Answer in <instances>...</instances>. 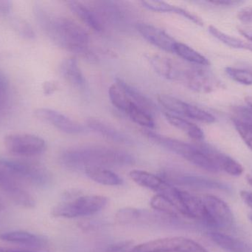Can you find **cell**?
<instances>
[{
    "instance_id": "obj_2",
    "label": "cell",
    "mask_w": 252,
    "mask_h": 252,
    "mask_svg": "<svg viewBox=\"0 0 252 252\" xmlns=\"http://www.w3.org/2000/svg\"><path fill=\"white\" fill-rule=\"evenodd\" d=\"M59 161L71 170H85L89 167H124L134 163L130 154L113 148L100 146H80L63 151Z\"/></svg>"
},
{
    "instance_id": "obj_20",
    "label": "cell",
    "mask_w": 252,
    "mask_h": 252,
    "mask_svg": "<svg viewBox=\"0 0 252 252\" xmlns=\"http://www.w3.org/2000/svg\"><path fill=\"white\" fill-rule=\"evenodd\" d=\"M209 150L220 171L225 172L228 175L235 177L241 176L244 173L243 166L232 157L220 152L211 146H209Z\"/></svg>"
},
{
    "instance_id": "obj_34",
    "label": "cell",
    "mask_w": 252,
    "mask_h": 252,
    "mask_svg": "<svg viewBox=\"0 0 252 252\" xmlns=\"http://www.w3.org/2000/svg\"><path fill=\"white\" fill-rule=\"evenodd\" d=\"M234 126L246 144L252 151V124L239 119H232Z\"/></svg>"
},
{
    "instance_id": "obj_17",
    "label": "cell",
    "mask_w": 252,
    "mask_h": 252,
    "mask_svg": "<svg viewBox=\"0 0 252 252\" xmlns=\"http://www.w3.org/2000/svg\"><path fill=\"white\" fill-rule=\"evenodd\" d=\"M86 123L89 129L109 140L117 143L125 144L132 143L131 139L128 136L97 118H89Z\"/></svg>"
},
{
    "instance_id": "obj_1",
    "label": "cell",
    "mask_w": 252,
    "mask_h": 252,
    "mask_svg": "<svg viewBox=\"0 0 252 252\" xmlns=\"http://www.w3.org/2000/svg\"><path fill=\"white\" fill-rule=\"evenodd\" d=\"M33 14L38 26L55 44L89 60L95 59L89 49L88 34L81 25L39 4L33 6Z\"/></svg>"
},
{
    "instance_id": "obj_8",
    "label": "cell",
    "mask_w": 252,
    "mask_h": 252,
    "mask_svg": "<svg viewBox=\"0 0 252 252\" xmlns=\"http://www.w3.org/2000/svg\"><path fill=\"white\" fill-rule=\"evenodd\" d=\"M132 252H209L192 240L182 237L161 238L136 246Z\"/></svg>"
},
{
    "instance_id": "obj_23",
    "label": "cell",
    "mask_w": 252,
    "mask_h": 252,
    "mask_svg": "<svg viewBox=\"0 0 252 252\" xmlns=\"http://www.w3.org/2000/svg\"><path fill=\"white\" fill-rule=\"evenodd\" d=\"M167 121L176 128L186 133L189 138L197 141L202 142L204 139V133L198 126L195 125L193 123L170 112H166L164 113Z\"/></svg>"
},
{
    "instance_id": "obj_11",
    "label": "cell",
    "mask_w": 252,
    "mask_h": 252,
    "mask_svg": "<svg viewBox=\"0 0 252 252\" xmlns=\"http://www.w3.org/2000/svg\"><path fill=\"white\" fill-rule=\"evenodd\" d=\"M207 212L206 225L213 228L227 229L234 224V215L230 207L223 200L214 195H204L202 198Z\"/></svg>"
},
{
    "instance_id": "obj_28",
    "label": "cell",
    "mask_w": 252,
    "mask_h": 252,
    "mask_svg": "<svg viewBox=\"0 0 252 252\" xmlns=\"http://www.w3.org/2000/svg\"><path fill=\"white\" fill-rule=\"evenodd\" d=\"M209 32L213 35L215 38L221 41L223 44L232 48L240 49V50H249L252 52V44L247 41L241 40V38L232 36L216 28L213 25H210L208 28Z\"/></svg>"
},
{
    "instance_id": "obj_5",
    "label": "cell",
    "mask_w": 252,
    "mask_h": 252,
    "mask_svg": "<svg viewBox=\"0 0 252 252\" xmlns=\"http://www.w3.org/2000/svg\"><path fill=\"white\" fill-rule=\"evenodd\" d=\"M0 165L16 179H22L38 187H48L53 181L50 172L35 163L0 157Z\"/></svg>"
},
{
    "instance_id": "obj_47",
    "label": "cell",
    "mask_w": 252,
    "mask_h": 252,
    "mask_svg": "<svg viewBox=\"0 0 252 252\" xmlns=\"http://www.w3.org/2000/svg\"><path fill=\"white\" fill-rule=\"evenodd\" d=\"M247 181L252 186V177H251V176H248V177H247Z\"/></svg>"
},
{
    "instance_id": "obj_24",
    "label": "cell",
    "mask_w": 252,
    "mask_h": 252,
    "mask_svg": "<svg viewBox=\"0 0 252 252\" xmlns=\"http://www.w3.org/2000/svg\"><path fill=\"white\" fill-rule=\"evenodd\" d=\"M169 180L179 185L196 188H208V189H220L223 188L220 183L214 180H209L199 176L191 175L173 174L169 175Z\"/></svg>"
},
{
    "instance_id": "obj_32",
    "label": "cell",
    "mask_w": 252,
    "mask_h": 252,
    "mask_svg": "<svg viewBox=\"0 0 252 252\" xmlns=\"http://www.w3.org/2000/svg\"><path fill=\"white\" fill-rule=\"evenodd\" d=\"M151 206L154 210H157L163 214L167 216L177 217L179 212L176 210L173 204L168 199L162 195L157 194L153 197L151 201Z\"/></svg>"
},
{
    "instance_id": "obj_45",
    "label": "cell",
    "mask_w": 252,
    "mask_h": 252,
    "mask_svg": "<svg viewBox=\"0 0 252 252\" xmlns=\"http://www.w3.org/2000/svg\"><path fill=\"white\" fill-rule=\"evenodd\" d=\"M245 100L247 105H250V108L252 109V96H247L246 97Z\"/></svg>"
},
{
    "instance_id": "obj_18",
    "label": "cell",
    "mask_w": 252,
    "mask_h": 252,
    "mask_svg": "<svg viewBox=\"0 0 252 252\" xmlns=\"http://www.w3.org/2000/svg\"><path fill=\"white\" fill-rule=\"evenodd\" d=\"M68 7L71 11L79 18L86 25L96 32H102L103 25L100 18L91 9L81 1H68Z\"/></svg>"
},
{
    "instance_id": "obj_4",
    "label": "cell",
    "mask_w": 252,
    "mask_h": 252,
    "mask_svg": "<svg viewBox=\"0 0 252 252\" xmlns=\"http://www.w3.org/2000/svg\"><path fill=\"white\" fill-rule=\"evenodd\" d=\"M108 204V198L101 195H82L61 203L52 210L55 217L75 218L93 216L101 211Z\"/></svg>"
},
{
    "instance_id": "obj_14",
    "label": "cell",
    "mask_w": 252,
    "mask_h": 252,
    "mask_svg": "<svg viewBox=\"0 0 252 252\" xmlns=\"http://www.w3.org/2000/svg\"><path fill=\"white\" fill-rule=\"evenodd\" d=\"M0 240L10 244H17L37 251H49L48 241L46 238L25 231H9L0 234Z\"/></svg>"
},
{
    "instance_id": "obj_7",
    "label": "cell",
    "mask_w": 252,
    "mask_h": 252,
    "mask_svg": "<svg viewBox=\"0 0 252 252\" xmlns=\"http://www.w3.org/2000/svg\"><path fill=\"white\" fill-rule=\"evenodd\" d=\"M4 144L13 155L22 157H34L41 155L47 149L42 138L26 133H15L4 137Z\"/></svg>"
},
{
    "instance_id": "obj_40",
    "label": "cell",
    "mask_w": 252,
    "mask_h": 252,
    "mask_svg": "<svg viewBox=\"0 0 252 252\" xmlns=\"http://www.w3.org/2000/svg\"><path fill=\"white\" fill-rule=\"evenodd\" d=\"M12 2L7 0H0V14L10 16L11 14Z\"/></svg>"
},
{
    "instance_id": "obj_21",
    "label": "cell",
    "mask_w": 252,
    "mask_h": 252,
    "mask_svg": "<svg viewBox=\"0 0 252 252\" xmlns=\"http://www.w3.org/2000/svg\"><path fill=\"white\" fill-rule=\"evenodd\" d=\"M209 238L221 250L228 252H252V248L248 244L236 238L220 232L208 233Z\"/></svg>"
},
{
    "instance_id": "obj_9",
    "label": "cell",
    "mask_w": 252,
    "mask_h": 252,
    "mask_svg": "<svg viewBox=\"0 0 252 252\" xmlns=\"http://www.w3.org/2000/svg\"><path fill=\"white\" fill-rule=\"evenodd\" d=\"M178 81L192 91L209 93L220 88L221 84L214 74L202 68H182Z\"/></svg>"
},
{
    "instance_id": "obj_39",
    "label": "cell",
    "mask_w": 252,
    "mask_h": 252,
    "mask_svg": "<svg viewBox=\"0 0 252 252\" xmlns=\"http://www.w3.org/2000/svg\"><path fill=\"white\" fill-rule=\"evenodd\" d=\"M59 88L57 83L54 81H47L44 83L43 92L46 96L53 95Z\"/></svg>"
},
{
    "instance_id": "obj_12",
    "label": "cell",
    "mask_w": 252,
    "mask_h": 252,
    "mask_svg": "<svg viewBox=\"0 0 252 252\" xmlns=\"http://www.w3.org/2000/svg\"><path fill=\"white\" fill-rule=\"evenodd\" d=\"M0 189L19 207L25 209H32L35 207L33 197L19 185L16 178L4 169H0Z\"/></svg>"
},
{
    "instance_id": "obj_16",
    "label": "cell",
    "mask_w": 252,
    "mask_h": 252,
    "mask_svg": "<svg viewBox=\"0 0 252 252\" xmlns=\"http://www.w3.org/2000/svg\"><path fill=\"white\" fill-rule=\"evenodd\" d=\"M148 59L154 71L160 76L172 81L179 80L182 68L176 62L159 54L149 55Z\"/></svg>"
},
{
    "instance_id": "obj_15",
    "label": "cell",
    "mask_w": 252,
    "mask_h": 252,
    "mask_svg": "<svg viewBox=\"0 0 252 252\" xmlns=\"http://www.w3.org/2000/svg\"><path fill=\"white\" fill-rule=\"evenodd\" d=\"M137 31L148 42L161 50L173 53L176 41L165 31L154 25L144 23L137 25Z\"/></svg>"
},
{
    "instance_id": "obj_10",
    "label": "cell",
    "mask_w": 252,
    "mask_h": 252,
    "mask_svg": "<svg viewBox=\"0 0 252 252\" xmlns=\"http://www.w3.org/2000/svg\"><path fill=\"white\" fill-rule=\"evenodd\" d=\"M157 99L160 105L167 109L170 113L179 116L182 115L206 124H213L216 122V117L210 112L198 107L187 103L177 98L169 95L161 94L158 95Z\"/></svg>"
},
{
    "instance_id": "obj_31",
    "label": "cell",
    "mask_w": 252,
    "mask_h": 252,
    "mask_svg": "<svg viewBox=\"0 0 252 252\" xmlns=\"http://www.w3.org/2000/svg\"><path fill=\"white\" fill-rule=\"evenodd\" d=\"M9 17L13 29L20 36L28 40L33 39L35 38V31L28 21L16 15L10 14Z\"/></svg>"
},
{
    "instance_id": "obj_13",
    "label": "cell",
    "mask_w": 252,
    "mask_h": 252,
    "mask_svg": "<svg viewBox=\"0 0 252 252\" xmlns=\"http://www.w3.org/2000/svg\"><path fill=\"white\" fill-rule=\"evenodd\" d=\"M34 112L38 119L50 124L63 133L68 134H79L84 132V127L81 124L55 109L38 108Z\"/></svg>"
},
{
    "instance_id": "obj_46",
    "label": "cell",
    "mask_w": 252,
    "mask_h": 252,
    "mask_svg": "<svg viewBox=\"0 0 252 252\" xmlns=\"http://www.w3.org/2000/svg\"><path fill=\"white\" fill-rule=\"evenodd\" d=\"M4 209V203H3L2 200L0 198V212L2 211Z\"/></svg>"
},
{
    "instance_id": "obj_26",
    "label": "cell",
    "mask_w": 252,
    "mask_h": 252,
    "mask_svg": "<svg viewBox=\"0 0 252 252\" xmlns=\"http://www.w3.org/2000/svg\"><path fill=\"white\" fill-rule=\"evenodd\" d=\"M115 81H116L115 83L125 92L127 97H128L133 103L143 108L145 110L148 111L150 113H151L152 111L155 109L156 106L154 102H153L151 99H148L143 93H141L137 89L132 87L131 85L127 84V82H126L125 81L121 79V78H117L116 79H115Z\"/></svg>"
},
{
    "instance_id": "obj_41",
    "label": "cell",
    "mask_w": 252,
    "mask_h": 252,
    "mask_svg": "<svg viewBox=\"0 0 252 252\" xmlns=\"http://www.w3.org/2000/svg\"><path fill=\"white\" fill-rule=\"evenodd\" d=\"M209 3L215 4L216 6H222V7H231V6L237 5L241 4V1H234V0H216V1H210Z\"/></svg>"
},
{
    "instance_id": "obj_22",
    "label": "cell",
    "mask_w": 252,
    "mask_h": 252,
    "mask_svg": "<svg viewBox=\"0 0 252 252\" xmlns=\"http://www.w3.org/2000/svg\"><path fill=\"white\" fill-rule=\"evenodd\" d=\"M130 177L139 186L155 191L158 194L161 193L168 183L167 180L159 176L142 170H132L130 173Z\"/></svg>"
},
{
    "instance_id": "obj_49",
    "label": "cell",
    "mask_w": 252,
    "mask_h": 252,
    "mask_svg": "<svg viewBox=\"0 0 252 252\" xmlns=\"http://www.w3.org/2000/svg\"><path fill=\"white\" fill-rule=\"evenodd\" d=\"M250 218H251V220L252 221V216H251V217H250Z\"/></svg>"
},
{
    "instance_id": "obj_38",
    "label": "cell",
    "mask_w": 252,
    "mask_h": 252,
    "mask_svg": "<svg viewBox=\"0 0 252 252\" xmlns=\"http://www.w3.org/2000/svg\"><path fill=\"white\" fill-rule=\"evenodd\" d=\"M238 18L244 23L252 24V7H245L240 10Z\"/></svg>"
},
{
    "instance_id": "obj_27",
    "label": "cell",
    "mask_w": 252,
    "mask_h": 252,
    "mask_svg": "<svg viewBox=\"0 0 252 252\" xmlns=\"http://www.w3.org/2000/svg\"><path fill=\"white\" fill-rule=\"evenodd\" d=\"M173 53H176L179 57L195 65H201V66H208L210 62L205 56L194 50L192 47L182 42L176 41L173 48Z\"/></svg>"
},
{
    "instance_id": "obj_43",
    "label": "cell",
    "mask_w": 252,
    "mask_h": 252,
    "mask_svg": "<svg viewBox=\"0 0 252 252\" xmlns=\"http://www.w3.org/2000/svg\"><path fill=\"white\" fill-rule=\"evenodd\" d=\"M240 195H241V199L243 200V201H244L249 207L252 209V192L247 190L241 191Z\"/></svg>"
},
{
    "instance_id": "obj_33",
    "label": "cell",
    "mask_w": 252,
    "mask_h": 252,
    "mask_svg": "<svg viewBox=\"0 0 252 252\" xmlns=\"http://www.w3.org/2000/svg\"><path fill=\"white\" fill-rule=\"evenodd\" d=\"M225 72L234 81L244 85H252V70L226 67Z\"/></svg>"
},
{
    "instance_id": "obj_36",
    "label": "cell",
    "mask_w": 252,
    "mask_h": 252,
    "mask_svg": "<svg viewBox=\"0 0 252 252\" xmlns=\"http://www.w3.org/2000/svg\"><path fill=\"white\" fill-rule=\"evenodd\" d=\"M175 13L180 15V16L189 19L191 22H194V23L196 24V25H200V26H203V25H204V22H203L201 17L197 16V15L194 14V13H191V12H189V10H186V9L176 7Z\"/></svg>"
},
{
    "instance_id": "obj_48",
    "label": "cell",
    "mask_w": 252,
    "mask_h": 252,
    "mask_svg": "<svg viewBox=\"0 0 252 252\" xmlns=\"http://www.w3.org/2000/svg\"><path fill=\"white\" fill-rule=\"evenodd\" d=\"M246 112H248L249 114H250V117H252V111L251 110H248L247 111V109H245Z\"/></svg>"
},
{
    "instance_id": "obj_29",
    "label": "cell",
    "mask_w": 252,
    "mask_h": 252,
    "mask_svg": "<svg viewBox=\"0 0 252 252\" xmlns=\"http://www.w3.org/2000/svg\"><path fill=\"white\" fill-rule=\"evenodd\" d=\"M126 113L128 115L129 118L139 125L147 128H154L155 127V121L153 118L152 114L148 111L145 110L141 107L138 106L133 102L130 104Z\"/></svg>"
},
{
    "instance_id": "obj_25",
    "label": "cell",
    "mask_w": 252,
    "mask_h": 252,
    "mask_svg": "<svg viewBox=\"0 0 252 252\" xmlns=\"http://www.w3.org/2000/svg\"><path fill=\"white\" fill-rule=\"evenodd\" d=\"M86 175L96 183L106 186H120L123 179L116 173L104 167H89L84 170Z\"/></svg>"
},
{
    "instance_id": "obj_37",
    "label": "cell",
    "mask_w": 252,
    "mask_h": 252,
    "mask_svg": "<svg viewBox=\"0 0 252 252\" xmlns=\"http://www.w3.org/2000/svg\"><path fill=\"white\" fill-rule=\"evenodd\" d=\"M9 90V81L7 77L0 71V108L5 102Z\"/></svg>"
},
{
    "instance_id": "obj_6",
    "label": "cell",
    "mask_w": 252,
    "mask_h": 252,
    "mask_svg": "<svg viewBox=\"0 0 252 252\" xmlns=\"http://www.w3.org/2000/svg\"><path fill=\"white\" fill-rule=\"evenodd\" d=\"M176 217L130 207L118 210L115 216L120 224L136 226H175L178 222Z\"/></svg>"
},
{
    "instance_id": "obj_30",
    "label": "cell",
    "mask_w": 252,
    "mask_h": 252,
    "mask_svg": "<svg viewBox=\"0 0 252 252\" xmlns=\"http://www.w3.org/2000/svg\"><path fill=\"white\" fill-rule=\"evenodd\" d=\"M109 96L112 105L120 110L126 112L132 101L127 97L125 92L115 83L109 89Z\"/></svg>"
},
{
    "instance_id": "obj_35",
    "label": "cell",
    "mask_w": 252,
    "mask_h": 252,
    "mask_svg": "<svg viewBox=\"0 0 252 252\" xmlns=\"http://www.w3.org/2000/svg\"><path fill=\"white\" fill-rule=\"evenodd\" d=\"M142 6L145 8L153 11L159 13H174L176 11V6L169 4L166 1H157V0H145L141 1Z\"/></svg>"
},
{
    "instance_id": "obj_44",
    "label": "cell",
    "mask_w": 252,
    "mask_h": 252,
    "mask_svg": "<svg viewBox=\"0 0 252 252\" xmlns=\"http://www.w3.org/2000/svg\"><path fill=\"white\" fill-rule=\"evenodd\" d=\"M0 252H50L37 251L32 250H22V249H3L0 248Z\"/></svg>"
},
{
    "instance_id": "obj_3",
    "label": "cell",
    "mask_w": 252,
    "mask_h": 252,
    "mask_svg": "<svg viewBox=\"0 0 252 252\" xmlns=\"http://www.w3.org/2000/svg\"><path fill=\"white\" fill-rule=\"evenodd\" d=\"M146 136L154 143L174 152L176 155L182 157L191 164L205 171L212 173L220 172L214 160L210 155L209 145L203 144H191L177 139L161 136L150 130L146 132Z\"/></svg>"
},
{
    "instance_id": "obj_42",
    "label": "cell",
    "mask_w": 252,
    "mask_h": 252,
    "mask_svg": "<svg viewBox=\"0 0 252 252\" xmlns=\"http://www.w3.org/2000/svg\"><path fill=\"white\" fill-rule=\"evenodd\" d=\"M238 31L243 36L252 41V26L238 27Z\"/></svg>"
},
{
    "instance_id": "obj_19",
    "label": "cell",
    "mask_w": 252,
    "mask_h": 252,
    "mask_svg": "<svg viewBox=\"0 0 252 252\" xmlns=\"http://www.w3.org/2000/svg\"><path fill=\"white\" fill-rule=\"evenodd\" d=\"M60 73L71 85L77 89H84L86 80L75 58H68L61 64Z\"/></svg>"
}]
</instances>
